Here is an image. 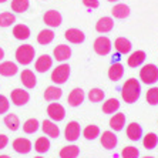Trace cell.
I'll return each instance as SVG.
<instances>
[{
	"instance_id": "32",
	"label": "cell",
	"mask_w": 158,
	"mask_h": 158,
	"mask_svg": "<svg viewBox=\"0 0 158 158\" xmlns=\"http://www.w3.org/2000/svg\"><path fill=\"white\" fill-rule=\"evenodd\" d=\"M83 137H84L85 140H88V141H93V140H96V138H98L100 137L98 125H94V124L87 125V127L83 130Z\"/></svg>"
},
{
	"instance_id": "6",
	"label": "cell",
	"mask_w": 158,
	"mask_h": 158,
	"mask_svg": "<svg viewBox=\"0 0 158 158\" xmlns=\"http://www.w3.org/2000/svg\"><path fill=\"white\" fill-rule=\"evenodd\" d=\"M93 47H94V52H96L98 56H107V54H110L111 48H113V43H111V40L108 37L100 36L96 39Z\"/></svg>"
},
{
	"instance_id": "10",
	"label": "cell",
	"mask_w": 158,
	"mask_h": 158,
	"mask_svg": "<svg viewBox=\"0 0 158 158\" xmlns=\"http://www.w3.org/2000/svg\"><path fill=\"white\" fill-rule=\"evenodd\" d=\"M100 143L106 150H114L118 144V138L114 131H104L100 135Z\"/></svg>"
},
{
	"instance_id": "46",
	"label": "cell",
	"mask_w": 158,
	"mask_h": 158,
	"mask_svg": "<svg viewBox=\"0 0 158 158\" xmlns=\"http://www.w3.org/2000/svg\"><path fill=\"white\" fill-rule=\"evenodd\" d=\"M6 2H7V0H0V3H6Z\"/></svg>"
},
{
	"instance_id": "9",
	"label": "cell",
	"mask_w": 158,
	"mask_h": 158,
	"mask_svg": "<svg viewBox=\"0 0 158 158\" xmlns=\"http://www.w3.org/2000/svg\"><path fill=\"white\" fill-rule=\"evenodd\" d=\"M85 100V93L83 88H73L67 97V103L71 107H80Z\"/></svg>"
},
{
	"instance_id": "37",
	"label": "cell",
	"mask_w": 158,
	"mask_h": 158,
	"mask_svg": "<svg viewBox=\"0 0 158 158\" xmlns=\"http://www.w3.org/2000/svg\"><path fill=\"white\" fill-rule=\"evenodd\" d=\"M16 22V16L10 11H3L0 13V27H10Z\"/></svg>"
},
{
	"instance_id": "36",
	"label": "cell",
	"mask_w": 158,
	"mask_h": 158,
	"mask_svg": "<svg viewBox=\"0 0 158 158\" xmlns=\"http://www.w3.org/2000/svg\"><path fill=\"white\" fill-rule=\"evenodd\" d=\"M30 7L29 0H11V10L16 13H24Z\"/></svg>"
},
{
	"instance_id": "34",
	"label": "cell",
	"mask_w": 158,
	"mask_h": 158,
	"mask_svg": "<svg viewBox=\"0 0 158 158\" xmlns=\"http://www.w3.org/2000/svg\"><path fill=\"white\" fill-rule=\"evenodd\" d=\"M4 125L10 131H17L20 128V120H19V117L16 114H7L4 117Z\"/></svg>"
},
{
	"instance_id": "13",
	"label": "cell",
	"mask_w": 158,
	"mask_h": 158,
	"mask_svg": "<svg viewBox=\"0 0 158 158\" xmlns=\"http://www.w3.org/2000/svg\"><path fill=\"white\" fill-rule=\"evenodd\" d=\"M64 37H66V40L69 43H73V44H81V43H84V40H85V34L80 29H76V27L67 29L66 33H64Z\"/></svg>"
},
{
	"instance_id": "7",
	"label": "cell",
	"mask_w": 158,
	"mask_h": 158,
	"mask_svg": "<svg viewBox=\"0 0 158 158\" xmlns=\"http://www.w3.org/2000/svg\"><path fill=\"white\" fill-rule=\"evenodd\" d=\"M81 127L77 121H70L64 128V138L70 143H76L80 138Z\"/></svg>"
},
{
	"instance_id": "33",
	"label": "cell",
	"mask_w": 158,
	"mask_h": 158,
	"mask_svg": "<svg viewBox=\"0 0 158 158\" xmlns=\"http://www.w3.org/2000/svg\"><path fill=\"white\" fill-rule=\"evenodd\" d=\"M34 150L39 152V154H44L50 150V140L47 137H39L34 143Z\"/></svg>"
},
{
	"instance_id": "40",
	"label": "cell",
	"mask_w": 158,
	"mask_h": 158,
	"mask_svg": "<svg viewBox=\"0 0 158 158\" xmlns=\"http://www.w3.org/2000/svg\"><path fill=\"white\" fill-rule=\"evenodd\" d=\"M145 100L150 106H158V87H151L145 94Z\"/></svg>"
},
{
	"instance_id": "44",
	"label": "cell",
	"mask_w": 158,
	"mask_h": 158,
	"mask_svg": "<svg viewBox=\"0 0 158 158\" xmlns=\"http://www.w3.org/2000/svg\"><path fill=\"white\" fill-rule=\"evenodd\" d=\"M4 59V50L2 47H0V61H2V60Z\"/></svg>"
},
{
	"instance_id": "41",
	"label": "cell",
	"mask_w": 158,
	"mask_h": 158,
	"mask_svg": "<svg viewBox=\"0 0 158 158\" xmlns=\"http://www.w3.org/2000/svg\"><path fill=\"white\" fill-rule=\"evenodd\" d=\"M9 107H10V103H9V98L3 94H0V115L6 114L9 111Z\"/></svg>"
},
{
	"instance_id": "12",
	"label": "cell",
	"mask_w": 158,
	"mask_h": 158,
	"mask_svg": "<svg viewBox=\"0 0 158 158\" xmlns=\"http://www.w3.org/2000/svg\"><path fill=\"white\" fill-rule=\"evenodd\" d=\"M11 145H13V150H15L17 154H29L30 151H31V148H33L31 141H30L29 138H23V137L16 138Z\"/></svg>"
},
{
	"instance_id": "23",
	"label": "cell",
	"mask_w": 158,
	"mask_h": 158,
	"mask_svg": "<svg viewBox=\"0 0 158 158\" xmlns=\"http://www.w3.org/2000/svg\"><path fill=\"white\" fill-rule=\"evenodd\" d=\"M19 71V67L13 61H3L0 63V76L3 77H13Z\"/></svg>"
},
{
	"instance_id": "20",
	"label": "cell",
	"mask_w": 158,
	"mask_h": 158,
	"mask_svg": "<svg viewBox=\"0 0 158 158\" xmlns=\"http://www.w3.org/2000/svg\"><path fill=\"white\" fill-rule=\"evenodd\" d=\"M20 81H22V84L24 85L26 88H34L37 84V77L36 74L33 73L31 70L26 69V70H23L22 74H20Z\"/></svg>"
},
{
	"instance_id": "21",
	"label": "cell",
	"mask_w": 158,
	"mask_h": 158,
	"mask_svg": "<svg viewBox=\"0 0 158 158\" xmlns=\"http://www.w3.org/2000/svg\"><path fill=\"white\" fill-rule=\"evenodd\" d=\"M124 125H125V114L124 113H115L113 114V117L110 118V128L113 130L114 132L118 131H123L124 130Z\"/></svg>"
},
{
	"instance_id": "42",
	"label": "cell",
	"mask_w": 158,
	"mask_h": 158,
	"mask_svg": "<svg viewBox=\"0 0 158 158\" xmlns=\"http://www.w3.org/2000/svg\"><path fill=\"white\" fill-rule=\"evenodd\" d=\"M83 4L88 9H97L100 6L98 0H83Z\"/></svg>"
},
{
	"instance_id": "30",
	"label": "cell",
	"mask_w": 158,
	"mask_h": 158,
	"mask_svg": "<svg viewBox=\"0 0 158 158\" xmlns=\"http://www.w3.org/2000/svg\"><path fill=\"white\" fill-rule=\"evenodd\" d=\"M80 155V148L77 145H66L60 150V158H77Z\"/></svg>"
},
{
	"instance_id": "24",
	"label": "cell",
	"mask_w": 158,
	"mask_h": 158,
	"mask_svg": "<svg viewBox=\"0 0 158 158\" xmlns=\"http://www.w3.org/2000/svg\"><path fill=\"white\" fill-rule=\"evenodd\" d=\"M124 76V66L121 63H113L108 69V78L111 81H120Z\"/></svg>"
},
{
	"instance_id": "11",
	"label": "cell",
	"mask_w": 158,
	"mask_h": 158,
	"mask_svg": "<svg viewBox=\"0 0 158 158\" xmlns=\"http://www.w3.org/2000/svg\"><path fill=\"white\" fill-rule=\"evenodd\" d=\"M43 20L48 27H59V26H61V23H63V16L57 10H48L44 13Z\"/></svg>"
},
{
	"instance_id": "38",
	"label": "cell",
	"mask_w": 158,
	"mask_h": 158,
	"mask_svg": "<svg viewBox=\"0 0 158 158\" xmlns=\"http://www.w3.org/2000/svg\"><path fill=\"white\" fill-rule=\"evenodd\" d=\"M104 98H106V93L101 88H91L88 91V100L91 103H101Z\"/></svg>"
},
{
	"instance_id": "2",
	"label": "cell",
	"mask_w": 158,
	"mask_h": 158,
	"mask_svg": "<svg viewBox=\"0 0 158 158\" xmlns=\"http://www.w3.org/2000/svg\"><path fill=\"white\" fill-rule=\"evenodd\" d=\"M34 56H36V50L31 44H22L19 46L17 50L15 53L16 61L22 66H29L30 63L34 60Z\"/></svg>"
},
{
	"instance_id": "5",
	"label": "cell",
	"mask_w": 158,
	"mask_h": 158,
	"mask_svg": "<svg viewBox=\"0 0 158 158\" xmlns=\"http://www.w3.org/2000/svg\"><path fill=\"white\" fill-rule=\"evenodd\" d=\"M47 115L54 123H60L66 118V108L60 103H50L47 107Z\"/></svg>"
},
{
	"instance_id": "3",
	"label": "cell",
	"mask_w": 158,
	"mask_h": 158,
	"mask_svg": "<svg viewBox=\"0 0 158 158\" xmlns=\"http://www.w3.org/2000/svg\"><path fill=\"white\" fill-rule=\"evenodd\" d=\"M140 80L144 84H155L158 81V67L155 64H145L140 70Z\"/></svg>"
},
{
	"instance_id": "29",
	"label": "cell",
	"mask_w": 158,
	"mask_h": 158,
	"mask_svg": "<svg viewBox=\"0 0 158 158\" xmlns=\"http://www.w3.org/2000/svg\"><path fill=\"white\" fill-rule=\"evenodd\" d=\"M130 13H131V11H130V7L124 3L115 4L114 7H113V10H111V15L114 16L115 19H127L130 16Z\"/></svg>"
},
{
	"instance_id": "8",
	"label": "cell",
	"mask_w": 158,
	"mask_h": 158,
	"mask_svg": "<svg viewBox=\"0 0 158 158\" xmlns=\"http://www.w3.org/2000/svg\"><path fill=\"white\" fill-rule=\"evenodd\" d=\"M10 100H11V103L15 104V106L23 107V106H26V104L29 103L30 94H29V91L23 90V88H15V90L11 91V94H10Z\"/></svg>"
},
{
	"instance_id": "15",
	"label": "cell",
	"mask_w": 158,
	"mask_h": 158,
	"mask_svg": "<svg viewBox=\"0 0 158 158\" xmlns=\"http://www.w3.org/2000/svg\"><path fill=\"white\" fill-rule=\"evenodd\" d=\"M53 67V59L48 54H41L34 63V69L37 73H46Z\"/></svg>"
},
{
	"instance_id": "26",
	"label": "cell",
	"mask_w": 158,
	"mask_h": 158,
	"mask_svg": "<svg viewBox=\"0 0 158 158\" xmlns=\"http://www.w3.org/2000/svg\"><path fill=\"white\" fill-rule=\"evenodd\" d=\"M13 36L17 40H27L30 37V29L26 24H15L13 27Z\"/></svg>"
},
{
	"instance_id": "48",
	"label": "cell",
	"mask_w": 158,
	"mask_h": 158,
	"mask_svg": "<svg viewBox=\"0 0 158 158\" xmlns=\"http://www.w3.org/2000/svg\"><path fill=\"white\" fill-rule=\"evenodd\" d=\"M143 158H155V157H151V155H150V157H148V155H147V157H143Z\"/></svg>"
},
{
	"instance_id": "17",
	"label": "cell",
	"mask_w": 158,
	"mask_h": 158,
	"mask_svg": "<svg viewBox=\"0 0 158 158\" xmlns=\"http://www.w3.org/2000/svg\"><path fill=\"white\" fill-rule=\"evenodd\" d=\"M145 59H147L145 52L137 50V52H132L131 54H130V57L127 59V64H128V67H131V69H137V67L143 66V63L145 61Z\"/></svg>"
},
{
	"instance_id": "19",
	"label": "cell",
	"mask_w": 158,
	"mask_h": 158,
	"mask_svg": "<svg viewBox=\"0 0 158 158\" xmlns=\"http://www.w3.org/2000/svg\"><path fill=\"white\" fill-rule=\"evenodd\" d=\"M61 96H63V90L60 87H57V85H48V87L46 88L44 94H43L44 100L48 101V103L59 101V100L61 98Z\"/></svg>"
},
{
	"instance_id": "28",
	"label": "cell",
	"mask_w": 158,
	"mask_h": 158,
	"mask_svg": "<svg viewBox=\"0 0 158 158\" xmlns=\"http://www.w3.org/2000/svg\"><path fill=\"white\" fill-rule=\"evenodd\" d=\"M118 110H120V101L117 98H108L103 103L104 114H115Z\"/></svg>"
},
{
	"instance_id": "27",
	"label": "cell",
	"mask_w": 158,
	"mask_h": 158,
	"mask_svg": "<svg viewBox=\"0 0 158 158\" xmlns=\"http://www.w3.org/2000/svg\"><path fill=\"white\" fill-rule=\"evenodd\" d=\"M54 40V31L52 29H43L37 34V43L41 46H47Z\"/></svg>"
},
{
	"instance_id": "1",
	"label": "cell",
	"mask_w": 158,
	"mask_h": 158,
	"mask_svg": "<svg viewBox=\"0 0 158 158\" xmlns=\"http://www.w3.org/2000/svg\"><path fill=\"white\" fill-rule=\"evenodd\" d=\"M141 96V84L137 78H128L121 87V97L127 104H134Z\"/></svg>"
},
{
	"instance_id": "35",
	"label": "cell",
	"mask_w": 158,
	"mask_h": 158,
	"mask_svg": "<svg viewBox=\"0 0 158 158\" xmlns=\"http://www.w3.org/2000/svg\"><path fill=\"white\" fill-rule=\"evenodd\" d=\"M39 128H40V123L37 118H29L23 124V131L26 134H34Z\"/></svg>"
},
{
	"instance_id": "22",
	"label": "cell",
	"mask_w": 158,
	"mask_h": 158,
	"mask_svg": "<svg viewBox=\"0 0 158 158\" xmlns=\"http://www.w3.org/2000/svg\"><path fill=\"white\" fill-rule=\"evenodd\" d=\"M114 29V20L108 16H104V17L98 19V22L96 23V30L98 33H110L111 30Z\"/></svg>"
},
{
	"instance_id": "49",
	"label": "cell",
	"mask_w": 158,
	"mask_h": 158,
	"mask_svg": "<svg viewBox=\"0 0 158 158\" xmlns=\"http://www.w3.org/2000/svg\"><path fill=\"white\" fill-rule=\"evenodd\" d=\"M34 158H43V157H41V155H39V157H34Z\"/></svg>"
},
{
	"instance_id": "18",
	"label": "cell",
	"mask_w": 158,
	"mask_h": 158,
	"mask_svg": "<svg viewBox=\"0 0 158 158\" xmlns=\"http://www.w3.org/2000/svg\"><path fill=\"white\" fill-rule=\"evenodd\" d=\"M127 137L131 141H140L144 137V131L138 123H131L127 125Z\"/></svg>"
},
{
	"instance_id": "47",
	"label": "cell",
	"mask_w": 158,
	"mask_h": 158,
	"mask_svg": "<svg viewBox=\"0 0 158 158\" xmlns=\"http://www.w3.org/2000/svg\"><path fill=\"white\" fill-rule=\"evenodd\" d=\"M107 2H113L114 3V2H118V0H107Z\"/></svg>"
},
{
	"instance_id": "31",
	"label": "cell",
	"mask_w": 158,
	"mask_h": 158,
	"mask_svg": "<svg viewBox=\"0 0 158 158\" xmlns=\"http://www.w3.org/2000/svg\"><path fill=\"white\" fill-rule=\"evenodd\" d=\"M143 145L145 150H154L158 145V135L155 132H148L143 137Z\"/></svg>"
},
{
	"instance_id": "43",
	"label": "cell",
	"mask_w": 158,
	"mask_h": 158,
	"mask_svg": "<svg viewBox=\"0 0 158 158\" xmlns=\"http://www.w3.org/2000/svg\"><path fill=\"white\" fill-rule=\"evenodd\" d=\"M7 144H9L7 135H4V134H0V150H4V148L7 147Z\"/></svg>"
},
{
	"instance_id": "16",
	"label": "cell",
	"mask_w": 158,
	"mask_h": 158,
	"mask_svg": "<svg viewBox=\"0 0 158 158\" xmlns=\"http://www.w3.org/2000/svg\"><path fill=\"white\" fill-rule=\"evenodd\" d=\"M41 130H43L44 134L47 137H50V138H59L60 137L59 125H57V123L52 121V120H44V121L41 123Z\"/></svg>"
},
{
	"instance_id": "4",
	"label": "cell",
	"mask_w": 158,
	"mask_h": 158,
	"mask_svg": "<svg viewBox=\"0 0 158 158\" xmlns=\"http://www.w3.org/2000/svg\"><path fill=\"white\" fill-rule=\"evenodd\" d=\"M70 77V66L67 64V63H61L60 66H57L54 70L52 71V81L56 85H61L64 84L67 80Z\"/></svg>"
},
{
	"instance_id": "45",
	"label": "cell",
	"mask_w": 158,
	"mask_h": 158,
	"mask_svg": "<svg viewBox=\"0 0 158 158\" xmlns=\"http://www.w3.org/2000/svg\"><path fill=\"white\" fill-rule=\"evenodd\" d=\"M0 158H11V157H9V155H6V154H3V155H0Z\"/></svg>"
},
{
	"instance_id": "14",
	"label": "cell",
	"mask_w": 158,
	"mask_h": 158,
	"mask_svg": "<svg viewBox=\"0 0 158 158\" xmlns=\"http://www.w3.org/2000/svg\"><path fill=\"white\" fill-rule=\"evenodd\" d=\"M53 56H54V59L60 63H66L67 60L71 57V48L70 46H67V44H59L57 47H54L53 50Z\"/></svg>"
},
{
	"instance_id": "25",
	"label": "cell",
	"mask_w": 158,
	"mask_h": 158,
	"mask_svg": "<svg viewBox=\"0 0 158 158\" xmlns=\"http://www.w3.org/2000/svg\"><path fill=\"white\" fill-rule=\"evenodd\" d=\"M114 47L120 54H128L132 48V44L128 39H125V37H118L117 40L114 41Z\"/></svg>"
},
{
	"instance_id": "39",
	"label": "cell",
	"mask_w": 158,
	"mask_h": 158,
	"mask_svg": "<svg viewBox=\"0 0 158 158\" xmlns=\"http://www.w3.org/2000/svg\"><path fill=\"white\" fill-rule=\"evenodd\" d=\"M121 157L123 158H140V150L134 145H128L124 147L121 151Z\"/></svg>"
}]
</instances>
